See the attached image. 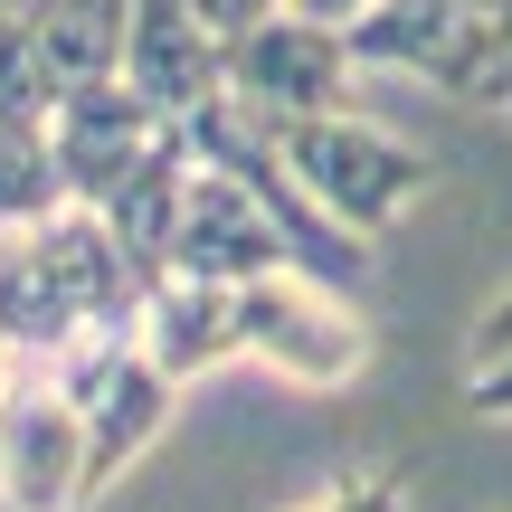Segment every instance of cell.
<instances>
[{
  "instance_id": "obj_9",
  "label": "cell",
  "mask_w": 512,
  "mask_h": 512,
  "mask_svg": "<svg viewBox=\"0 0 512 512\" xmlns=\"http://www.w3.org/2000/svg\"><path fill=\"white\" fill-rule=\"evenodd\" d=\"M294 512H408V503H399L389 475H342V484H323V494L294 503Z\"/></svg>"
},
{
  "instance_id": "obj_8",
  "label": "cell",
  "mask_w": 512,
  "mask_h": 512,
  "mask_svg": "<svg viewBox=\"0 0 512 512\" xmlns=\"http://www.w3.org/2000/svg\"><path fill=\"white\" fill-rule=\"evenodd\" d=\"M67 209V171H57V143L38 114H0V228H29Z\"/></svg>"
},
{
  "instance_id": "obj_2",
  "label": "cell",
  "mask_w": 512,
  "mask_h": 512,
  "mask_svg": "<svg viewBox=\"0 0 512 512\" xmlns=\"http://www.w3.org/2000/svg\"><path fill=\"white\" fill-rule=\"evenodd\" d=\"M266 124H275V152H285L294 190H304L332 228H351L361 247L389 238V219L427 190V162L408 143H389L380 124H361L351 105L342 114H266Z\"/></svg>"
},
{
  "instance_id": "obj_5",
  "label": "cell",
  "mask_w": 512,
  "mask_h": 512,
  "mask_svg": "<svg viewBox=\"0 0 512 512\" xmlns=\"http://www.w3.org/2000/svg\"><path fill=\"white\" fill-rule=\"evenodd\" d=\"M228 86L256 114H342L351 105V29L275 10L266 29L228 38Z\"/></svg>"
},
{
  "instance_id": "obj_10",
  "label": "cell",
  "mask_w": 512,
  "mask_h": 512,
  "mask_svg": "<svg viewBox=\"0 0 512 512\" xmlns=\"http://www.w3.org/2000/svg\"><path fill=\"white\" fill-rule=\"evenodd\" d=\"M190 10H200L219 38H247V29H266L275 10H294V0H190Z\"/></svg>"
},
{
  "instance_id": "obj_4",
  "label": "cell",
  "mask_w": 512,
  "mask_h": 512,
  "mask_svg": "<svg viewBox=\"0 0 512 512\" xmlns=\"http://www.w3.org/2000/svg\"><path fill=\"white\" fill-rule=\"evenodd\" d=\"M0 503L10 512L95 503L86 418L67 408V389H57V370L38 361V351H10V380H0Z\"/></svg>"
},
{
  "instance_id": "obj_7",
  "label": "cell",
  "mask_w": 512,
  "mask_h": 512,
  "mask_svg": "<svg viewBox=\"0 0 512 512\" xmlns=\"http://www.w3.org/2000/svg\"><path fill=\"white\" fill-rule=\"evenodd\" d=\"M19 19H29V38L48 48V67L67 76V86H95V76L124 67V19L114 0H19Z\"/></svg>"
},
{
  "instance_id": "obj_3",
  "label": "cell",
  "mask_w": 512,
  "mask_h": 512,
  "mask_svg": "<svg viewBox=\"0 0 512 512\" xmlns=\"http://www.w3.org/2000/svg\"><path fill=\"white\" fill-rule=\"evenodd\" d=\"M228 361H266L294 389H342L370 361V332L313 266H275L228 285Z\"/></svg>"
},
{
  "instance_id": "obj_6",
  "label": "cell",
  "mask_w": 512,
  "mask_h": 512,
  "mask_svg": "<svg viewBox=\"0 0 512 512\" xmlns=\"http://www.w3.org/2000/svg\"><path fill=\"white\" fill-rule=\"evenodd\" d=\"M124 76L133 95H152L162 114H200V105H219L228 95V38L209 29L190 0H133V19H124Z\"/></svg>"
},
{
  "instance_id": "obj_1",
  "label": "cell",
  "mask_w": 512,
  "mask_h": 512,
  "mask_svg": "<svg viewBox=\"0 0 512 512\" xmlns=\"http://www.w3.org/2000/svg\"><path fill=\"white\" fill-rule=\"evenodd\" d=\"M152 285L162 275L86 200H67V209H48V219L0 238V342L10 351H67L86 332H124V323H143Z\"/></svg>"
},
{
  "instance_id": "obj_11",
  "label": "cell",
  "mask_w": 512,
  "mask_h": 512,
  "mask_svg": "<svg viewBox=\"0 0 512 512\" xmlns=\"http://www.w3.org/2000/svg\"><path fill=\"white\" fill-rule=\"evenodd\" d=\"M0 380H10V342H0Z\"/></svg>"
}]
</instances>
